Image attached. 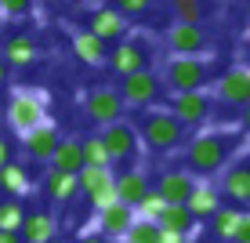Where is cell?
<instances>
[{
	"label": "cell",
	"instance_id": "6da1fadb",
	"mask_svg": "<svg viewBox=\"0 0 250 243\" xmlns=\"http://www.w3.org/2000/svg\"><path fill=\"white\" fill-rule=\"evenodd\" d=\"M232 153H236V138L221 134V131H203L196 134L192 142L185 145V163L192 175H221V171L232 163Z\"/></svg>",
	"mask_w": 250,
	"mask_h": 243
},
{
	"label": "cell",
	"instance_id": "7a4b0ae2",
	"mask_svg": "<svg viewBox=\"0 0 250 243\" xmlns=\"http://www.w3.org/2000/svg\"><path fill=\"white\" fill-rule=\"evenodd\" d=\"M138 138H142L145 149L152 153H174L185 142V127L170 116L167 109H149L138 124Z\"/></svg>",
	"mask_w": 250,
	"mask_h": 243
},
{
	"label": "cell",
	"instance_id": "3957f363",
	"mask_svg": "<svg viewBox=\"0 0 250 243\" xmlns=\"http://www.w3.org/2000/svg\"><path fill=\"white\" fill-rule=\"evenodd\" d=\"M4 120L15 134H29L33 127L47 124V98L40 91H15L7 98V109H4Z\"/></svg>",
	"mask_w": 250,
	"mask_h": 243
},
{
	"label": "cell",
	"instance_id": "277c9868",
	"mask_svg": "<svg viewBox=\"0 0 250 243\" xmlns=\"http://www.w3.org/2000/svg\"><path fill=\"white\" fill-rule=\"evenodd\" d=\"M207 76H210L207 58L170 55L167 66H163V80H167L170 94H178V91H203V88H207Z\"/></svg>",
	"mask_w": 250,
	"mask_h": 243
},
{
	"label": "cell",
	"instance_id": "5b68a950",
	"mask_svg": "<svg viewBox=\"0 0 250 243\" xmlns=\"http://www.w3.org/2000/svg\"><path fill=\"white\" fill-rule=\"evenodd\" d=\"M102 142H105V153L113 163H131L138 153H142V138H138V127L127 124V120H116V124L102 127Z\"/></svg>",
	"mask_w": 250,
	"mask_h": 243
},
{
	"label": "cell",
	"instance_id": "8992f818",
	"mask_svg": "<svg viewBox=\"0 0 250 243\" xmlns=\"http://www.w3.org/2000/svg\"><path fill=\"white\" fill-rule=\"evenodd\" d=\"M149 62H152V51L138 37H127V40H120V44H113L109 47V58H105V66L113 69V73H120V76L142 73V69H149Z\"/></svg>",
	"mask_w": 250,
	"mask_h": 243
},
{
	"label": "cell",
	"instance_id": "52a82bcc",
	"mask_svg": "<svg viewBox=\"0 0 250 243\" xmlns=\"http://www.w3.org/2000/svg\"><path fill=\"white\" fill-rule=\"evenodd\" d=\"M116 91H120V98H124L127 109H145V106H152L156 94H160V76L152 73V69L127 73V76H120V88Z\"/></svg>",
	"mask_w": 250,
	"mask_h": 243
},
{
	"label": "cell",
	"instance_id": "ba28073f",
	"mask_svg": "<svg viewBox=\"0 0 250 243\" xmlns=\"http://www.w3.org/2000/svg\"><path fill=\"white\" fill-rule=\"evenodd\" d=\"M124 98H120L116 88H91L83 94V112H87V120H94L98 127H109L116 124V120H124Z\"/></svg>",
	"mask_w": 250,
	"mask_h": 243
},
{
	"label": "cell",
	"instance_id": "9c48e42d",
	"mask_svg": "<svg viewBox=\"0 0 250 243\" xmlns=\"http://www.w3.org/2000/svg\"><path fill=\"white\" fill-rule=\"evenodd\" d=\"M170 116L178 120L182 127H200L207 116H210V94L203 91H178V94H170Z\"/></svg>",
	"mask_w": 250,
	"mask_h": 243
},
{
	"label": "cell",
	"instance_id": "30bf717a",
	"mask_svg": "<svg viewBox=\"0 0 250 243\" xmlns=\"http://www.w3.org/2000/svg\"><path fill=\"white\" fill-rule=\"evenodd\" d=\"M167 47H170V55H192V58H203L207 47H210V37L203 33V25L174 22V25L167 29Z\"/></svg>",
	"mask_w": 250,
	"mask_h": 243
},
{
	"label": "cell",
	"instance_id": "8fae6325",
	"mask_svg": "<svg viewBox=\"0 0 250 243\" xmlns=\"http://www.w3.org/2000/svg\"><path fill=\"white\" fill-rule=\"evenodd\" d=\"M221 196L232 207H250V160H236L221 171Z\"/></svg>",
	"mask_w": 250,
	"mask_h": 243
},
{
	"label": "cell",
	"instance_id": "7c38bea8",
	"mask_svg": "<svg viewBox=\"0 0 250 243\" xmlns=\"http://www.w3.org/2000/svg\"><path fill=\"white\" fill-rule=\"evenodd\" d=\"M91 33L98 40H105V44H120V40H127V33H131V19L120 15L113 4L109 7H94L91 11Z\"/></svg>",
	"mask_w": 250,
	"mask_h": 243
},
{
	"label": "cell",
	"instance_id": "4fadbf2b",
	"mask_svg": "<svg viewBox=\"0 0 250 243\" xmlns=\"http://www.w3.org/2000/svg\"><path fill=\"white\" fill-rule=\"evenodd\" d=\"M22 149L33 163H51V156L58 149V127L51 124V120L40 124V127H33L29 134H22Z\"/></svg>",
	"mask_w": 250,
	"mask_h": 243
},
{
	"label": "cell",
	"instance_id": "5bb4252c",
	"mask_svg": "<svg viewBox=\"0 0 250 243\" xmlns=\"http://www.w3.org/2000/svg\"><path fill=\"white\" fill-rule=\"evenodd\" d=\"M214 91H218V102L243 109L250 102V69L236 66V69H229V73H221V80H218V88H214Z\"/></svg>",
	"mask_w": 250,
	"mask_h": 243
},
{
	"label": "cell",
	"instance_id": "9a60e30c",
	"mask_svg": "<svg viewBox=\"0 0 250 243\" xmlns=\"http://www.w3.org/2000/svg\"><path fill=\"white\" fill-rule=\"evenodd\" d=\"M19 236H22V243H47V240H55V236H58V218H55V211H47V207L25 211Z\"/></svg>",
	"mask_w": 250,
	"mask_h": 243
},
{
	"label": "cell",
	"instance_id": "2e32d148",
	"mask_svg": "<svg viewBox=\"0 0 250 243\" xmlns=\"http://www.w3.org/2000/svg\"><path fill=\"white\" fill-rule=\"evenodd\" d=\"M152 189H156L167 203H185L188 193L196 189V175H192V171H182V167H167L156 178V185H152Z\"/></svg>",
	"mask_w": 250,
	"mask_h": 243
},
{
	"label": "cell",
	"instance_id": "e0dca14e",
	"mask_svg": "<svg viewBox=\"0 0 250 243\" xmlns=\"http://www.w3.org/2000/svg\"><path fill=\"white\" fill-rule=\"evenodd\" d=\"M40 189H44V199L55 203V207H65V203H73V199L80 196V181H76V175L51 171V167H47L44 181H40Z\"/></svg>",
	"mask_w": 250,
	"mask_h": 243
},
{
	"label": "cell",
	"instance_id": "ac0fdd59",
	"mask_svg": "<svg viewBox=\"0 0 250 243\" xmlns=\"http://www.w3.org/2000/svg\"><path fill=\"white\" fill-rule=\"evenodd\" d=\"M113 189H116V199H120V203H127V207L134 211L138 199L152 189V181H149V175H145L142 167H127V171H120V175H116V185H113Z\"/></svg>",
	"mask_w": 250,
	"mask_h": 243
},
{
	"label": "cell",
	"instance_id": "d6986e66",
	"mask_svg": "<svg viewBox=\"0 0 250 243\" xmlns=\"http://www.w3.org/2000/svg\"><path fill=\"white\" fill-rule=\"evenodd\" d=\"M33 175H29V167H25L22 160H11V163H4L0 167V193L4 196H11V199H22V196H29L33 193Z\"/></svg>",
	"mask_w": 250,
	"mask_h": 243
},
{
	"label": "cell",
	"instance_id": "ffe728a7",
	"mask_svg": "<svg viewBox=\"0 0 250 243\" xmlns=\"http://www.w3.org/2000/svg\"><path fill=\"white\" fill-rule=\"evenodd\" d=\"M94 221H98V232H102L105 240H124V232L131 229V221H134V211L116 199L113 207L98 211V218H94Z\"/></svg>",
	"mask_w": 250,
	"mask_h": 243
},
{
	"label": "cell",
	"instance_id": "44dd1931",
	"mask_svg": "<svg viewBox=\"0 0 250 243\" xmlns=\"http://www.w3.org/2000/svg\"><path fill=\"white\" fill-rule=\"evenodd\" d=\"M185 207H188V214H192L196 221L214 218V211L221 207V189H218V185H210V181H196V189L188 193Z\"/></svg>",
	"mask_w": 250,
	"mask_h": 243
},
{
	"label": "cell",
	"instance_id": "7402d4cb",
	"mask_svg": "<svg viewBox=\"0 0 250 243\" xmlns=\"http://www.w3.org/2000/svg\"><path fill=\"white\" fill-rule=\"evenodd\" d=\"M73 51H76V58L87 62V66H105V58H109V44L98 40L91 29H76L73 33Z\"/></svg>",
	"mask_w": 250,
	"mask_h": 243
},
{
	"label": "cell",
	"instance_id": "603a6c76",
	"mask_svg": "<svg viewBox=\"0 0 250 243\" xmlns=\"http://www.w3.org/2000/svg\"><path fill=\"white\" fill-rule=\"evenodd\" d=\"M156 225L163 232H178V236H192V232L200 229V221L188 214L185 203H167V207H163V214L156 218Z\"/></svg>",
	"mask_w": 250,
	"mask_h": 243
},
{
	"label": "cell",
	"instance_id": "cb8c5ba5",
	"mask_svg": "<svg viewBox=\"0 0 250 243\" xmlns=\"http://www.w3.org/2000/svg\"><path fill=\"white\" fill-rule=\"evenodd\" d=\"M47 167L51 171H65V175H80V167H83L80 138H58V149H55Z\"/></svg>",
	"mask_w": 250,
	"mask_h": 243
},
{
	"label": "cell",
	"instance_id": "d4e9b609",
	"mask_svg": "<svg viewBox=\"0 0 250 243\" xmlns=\"http://www.w3.org/2000/svg\"><path fill=\"white\" fill-rule=\"evenodd\" d=\"M239 218H243V211H239V207L221 203L218 211H214V218H210V236H214V243H229L232 236H236Z\"/></svg>",
	"mask_w": 250,
	"mask_h": 243
},
{
	"label": "cell",
	"instance_id": "484cf974",
	"mask_svg": "<svg viewBox=\"0 0 250 243\" xmlns=\"http://www.w3.org/2000/svg\"><path fill=\"white\" fill-rule=\"evenodd\" d=\"M37 40L33 37H25V33H15V37H7V44H4V62L7 66H29V62H37Z\"/></svg>",
	"mask_w": 250,
	"mask_h": 243
},
{
	"label": "cell",
	"instance_id": "4316f807",
	"mask_svg": "<svg viewBox=\"0 0 250 243\" xmlns=\"http://www.w3.org/2000/svg\"><path fill=\"white\" fill-rule=\"evenodd\" d=\"M76 181H80V193L83 196H94V193H102V189H113L116 185V175H113V167H80Z\"/></svg>",
	"mask_w": 250,
	"mask_h": 243
},
{
	"label": "cell",
	"instance_id": "83f0119b",
	"mask_svg": "<svg viewBox=\"0 0 250 243\" xmlns=\"http://www.w3.org/2000/svg\"><path fill=\"white\" fill-rule=\"evenodd\" d=\"M80 153H83V167H113V160H109V153H105L102 134L80 138Z\"/></svg>",
	"mask_w": 250,
	"mask_h": 243
},
{
	"label": "cell",
	"instance_id": "f1b7e54d",
	"mask_svg": "<svg viewBox=\"0 0 250 243\" xmlns=\"http://www.w3.org/2000/svg\"><path fill=\"white\" fill-rule=\"evenodd\" d=\"M22 218H25V203L22 199H11V196L0 199V229L4 232H19Z\"/></svg>",
	"mask_w": 250,
	"mask_h": 243
},
{
	"label": "cell",
	"instance_id": "f546056e",
	"mask_svg": "<svg viewBox=\"0 0 250 243\" xmlns=\"http://www.w3.org/2000/svg\"><path fill=\"white\" fill-rule=\"evenodd\" d=\"M124 243H160V225L145 221V218H134L131 229L124 232Z\"/></svg>",
	"mask_w": 250,
	"mask_h": 243
},
{
	"label": "cell",
	"instance_id": "4dcf8cb0",
	"mask_svg": "<svg viewBox=\"0 0 250 243\" xmlns=\"http://www.w3.org/2000/svg\"><path fill=\"white\" fill-rule=\"evenodd\" d=\"M163 207H167V199H163L156 189H149L142 199H138V207H134V218H145V221H156L160 214H163Z\"/></svg>",
	"mask_w": 250,
	"mask_h": 243
},
{
	"label": "cell",
	"instance_id": "1f68e13d",
	"mask_svg": "<svg viewBox=\"0 0 250 243\" xmlns=\"http://www.w3.org/2000/svg\"><path fill=\"white\" fill-rule=\"evenodd\" d=\"M170 7H174V22H185V25H200L203 15H207L203 0H178Z\"/></svg>",
	"mask_w": 250,
	"mask_h": 243
},
{
	"label": "cell",
	"instance_id": "d6a6232c",
	"mask_svg": "<svg viewBox=\"0 0 250 243\" xmlns=\"http://www.w3.org/2000/svg\"><path fill=\"white\" fill-rule=\"evenodd\" d=\"M29 11H33V0H0V15H7V19H22Z\"/></svg>",
	"mask_w": 250,
	"mask_h": 243
},
{
	"label": "cell",
	"instance_id": "836d02e7",
	"mask_svg": "<svg viewBox=\"0 0 250 243\" xmlns=\"http://www.w3.org/2000/svg\"><path fill=\"white\" fill-rule=\"evenodd\" d=\"M113 7H116L120 15H127V19H131V15L149 11V7H152V0H113Z\"/></svg>",
	"mask_w": 250,
	"mask_h": 243
},
{
	"label": "cell",
	"instance_id": "e575fe53",
	"mask_svg": "<svg viewBox=\"0 0 250 243\" xmlns=\"http://www.w3.org/2000/svg\"><path fill=\"white\" fill-rule=\"evenodd\" d=\"M87 203L94 207V214H98V211H105V207H113V203H116V189H102V193L87 196Z\"/></svg>",
	"mask_w": 250,
	"mask_h": 243
},
{
	"label": "cell",
	"instance_id": "d590c367",
	"mask_svg": "<svg viewBox=\"0 0 250 243\" xmlns=\"http://www.w3.org/2000/svg\"><path fill=\"white\" fill-rule=\"evenodd\" d=\"M11 160H15V145H11V138H7V134H0V167L11 163Z\"/></svg>",
	"mask_w": 250,
	"mask_h": 243
},
{
	"label": "cell",
	"instance_id": "8d00e7d4",
	"mask_svg": "<svg viewBox=\"0 0 250 243\" xmlns=\"http://www.w3.org/2000/svg\"><path fill=\"white\" fill-rule=\"evenodd\" d=\"M232 240L250 243V211H243V218H239V229H236V236H232Z\"/></svg>",
	"mask_w": 250,
	"mask_h": 243
},
{
	"label": "cell",
	"instance_id": "74e56055",
	"mask_svg": "<svg viewBox=\"0 0 250 243\" xmlns=\"http://www.w3.org/2000/svg\"><path fill=\"white\" fill-rule=\"evenodd\" d=\"M76 243H113V240H105L102 232H83V236L76 240Z\"/></svg>",
	"mask_w": 250,
	"mask_h": 243
},
{
	"label": "cell",
	"instance_id": "f35d334b",
	"mask_svg": "<svg viewBox=\"0 0 250 243\" xmlns=\"http://www.w3.org/2000/svg\"><path fill=\"white\" fill-rule=\"evenodd\" d=\"M239 127H243V134H250V102L243 106V112H239Z\"/></svg>",
	"mask_w": 250,
	"mask_h": 243
},
{
	"label": "cell",
	"instance_id": "ab89813d",
	"mask_svg": "<svg viewBox=\"0 0 250 243\" xmlns=\"http://www.w3.org/2000/svg\"><path fill=\"white\" fill-rule=\"evenodd\" d=\"M239 58H243V69H250V37L243 40V47H239Z\"/></svg>",
	"mask_w": 250,
	"mask_h": 243
},
{
	"label": "cell",
	"instance_id": "60d3db41",
	"mask_svg": "<svg viewBox=\"0 0 250 243\" xmlns=\"http://www.w3.org/2000/svg\"><path fill=\"white\" fill-rule=\"evenodd\" d=\"M182 240H185V236H178V232H163V229H160V243H182Z\"/></svg>",
	"mask_w": 250,
	"mask_h": 243
},
{
	"label": "cell",
	"instance_id": "b9f144b4",
	"mask_svg": "<svg viewBox=\"0 0 250 243\" xmlns=\"http://www.w3.org/2000/svg\"><path fill=\"white\" fill-rule=\"evenodd\" d=\"M7 76H11V66H7V62H4V55H0V88L7 84Z\"/></svg>",
	"mask_w": 250,
	"mask_h": 243
},
{
	"label": "cell",
	"instance_id": "7bdbcfd3",
	"mask_svg": "<svg viewBox=\"0 0 250 243\" xmlns=\"http://www.w3.org/2000/svg\"><path fill=\"white\" fill-rule=\"evenodd\" d=\"M0 243H22V236H19V232H4V229H0Z\"/></svg>",
	"mask_w": 250,
	"mask_h": 243
},
{
	"label": "cell",
	"instance_id": "ee69618b",
	"mask_svg": "<svg viewBox=\"0 0 250 243\" xmlns=\"http://www.w3.org/2000/svg\"><path fill=\"white\" fill-rule=\"evenodd\" d=\"M47 243H73V240H65V236H55V240H47Z\"/></svg>",
	"mask_w": 250,
	"mask_h": 243
},
{
	"label": "cell",
	"instance_id": "f6af8a7d",
	"mask_svg": "<svg viewBox=\"0 0 250 243\" xmlns=\"http://www.w3.org/2000/svg\"><path fill=\"white\" fill-rule=\"evenodd\" d=\"M243 15H247V25H250V0H247V4H243Z\"/></svg>",
	"mask_w": 250,
	"mask_h": 243
},
{
	"label": "cell",
	"instance_id": "bcb514c9",
	"mask_svg": "<svg viewBox=\"0 0 250 243\" xmlns=\"http://www.w3.org/2000/svg\"><path fill=\"white\" fill-rule=\"evenodd\" d=\"M182 243H200V240H196V236H185V240H182Z\"/></svg>",
	"mask_w": 250,
	"mask_h": 243
},
{
	"label": "cell",
	"instance_id": "7dc6e473",
	"mask_svg": "<svg viewBox=\"0 0 250 243\" xmlns=\"http://www.w3.org/2000/svg\"><path fill=\"white\" fill-rule=\"evenodd\" d=\"M247 160H250V134H247Z\"/></svg>",
	"mask_w": 250,
	"mask_h": 243
},
{
	"label": "cell",
	"instance_id": "c3c4849f",
	"mask_svg": "<svg viewBox=\"0 0 250 243\" xmlns=\"http://www.w3.org/2000/svg\"><path fill=\"white\" fill-rule=\"evenodd\" d=\"M167 4H178V0H167Z\"/></svg>",
	"mask_w": 250,
	"mask_h": 243
},
{
	"label": "cell",
	"instance_id": "681fc988",
	"mask_svg": "<svg viewBox=\"0 0 250 243\" xmlns=\"http://www.w3.org/2000/svg\"><path fill=\"white\" fill-rule=\"evenodd\" d=\"M229 243H239V240H229Z\"/></svg>",
	"mask_w": 250,
	"mask_h": 243
}]
</instances>
